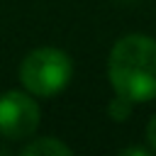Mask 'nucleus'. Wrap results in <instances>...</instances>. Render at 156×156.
<instances>
[{
  "instance_id": "1",
  "label": "nucleus",
  "mask_w": 156,
  "mask_h": 156,
  "mask_svg": "<svg viewBox=\"0 0 156 156\" xmlns=\"http://www.w3.org/2000/svg\"><path fill=\"white\" fill-rule=\"evenodd\" d=\"M107 76L115 93L129 102L156 98V39L127 34L117 39L107 58Z\"/></svg>"
},
{
  "instance_id": "2",
  "label": "nucleus",
  "mask_w": 156,
  "mask_h": 156,
  "mask_svg": "<svg viewBox=\"0 0 156 156\" xmlns=\"http://www.w3.org/2000/svg\"><path fill=\"white\" fill-rule=\"evenodd\" d=\"M73 73L71 56L56 46H39L29 51L20 66V80L29 95L51 98L61 93Z\"/></svg>"
},
{
  "instance_id": "3",
  "label": "nucleus",
  "mask_w": 156,
  "mask_h": 156,
  "mask_svg": "<svg viewBox=\"0 0 156 156\" xmlns=\"http://www.w3.org/2000/svg\"><path fill=\"white\" fill-rule=\"evenodd\" d=\"M39 127V105L29 93L7 90L0 95V136L10 141L29 139Z\"/></svg>"
},
{
  "instance_id": "4",
  "label": "nucleus",
  "mask_w": 156,
  "mask_h": 156,
  "mask_svg": "<svg viewBox=\"0 0 156 156\" xmlns=\"http://www.w3.org/2000/svg\"><path fill=\"white\" fill-rule=\"evenodd\" d=\"M73 149L56 136H39L22 146V156H71Z\"/></svg>"
},
{
  "instance_id": "5",
  "label": "nucleus",
  "mask_w": 156,
  "mask_h": 156,
  "mask_svg": "<svg viewBox=\"0 0 156 156\" xmlns=\"http://www.w3.org/2000/svg\"><path fill=\"white\" fill-rule=\"evenodd\" d=\"M146 139H149V144H151V149L156 151V115L149 119V124H146Z\"/></svg>"
},
{
  "instance_id": "6",
  "label": "nucleus",
  "mask_w": 156,
  "mask_h": 156,
  "mask_svg": "<svg viewBox=\"0 0 156 156\" xmlns=\"http://www.w3.org/2000/svg\"><path fill=\"white\" fill-rule=\"evenodd\" d=\"M119 154H139V156H146V151H144V149H122Z\"/></svg>"
}]
</instances>
